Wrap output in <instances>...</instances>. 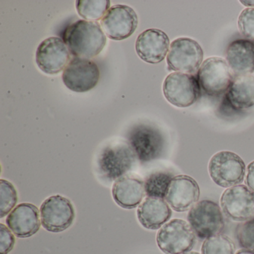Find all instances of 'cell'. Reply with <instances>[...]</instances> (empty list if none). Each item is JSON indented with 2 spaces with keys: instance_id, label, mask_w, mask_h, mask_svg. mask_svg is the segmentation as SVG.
<instances>
[{
  "instance_id": "1",
  "label": "cell",
  "mask_w": 254,
  "mask_h": 254,
  "mask_svg": "<svg viewBox=\"0 0 254 254\" xmlns=\"http://www.w3.org/2000/svg\"><path fill=\"white\" fill-rule=\"evenodd\" d=\"M64 40L72 56L90 60L106 45L107 38L97 22L79 20L66 27Z\"/></svg>"
},
{
  "instance_id": "2",
  "label": "cell",
  "mask_w": 254,
  "mask_h": 254,
  "mask_svg": "<svg viewBox=\"0 0 254 254\" xmlns=\"http://www.w3.org/2000/svg\"><path fill=\"white\" fill-rule=\"evenodd\" d=\"M209 176L217 185L230 188L243 182L246 166L242 157L230 151L214 154L208 165Z\"/></svg>"
},
{
  "instance_id": "3",
  "label": "cell",
  "mask_w": 254,
  "mask_h": 254,
  "mask_svg": "<svg viewBox=\"0 0 254 254\" xmlns=\"http://www.w3.org/2000/svg\"><path fill=\"white\" fill-rule=\"evenodd\" d=\"M157 244L165 254H184L196 243V236L190 224L175 218L165 224L157 234Z\"/></svg>"
},
{
  "instance_id": "4",
  "label": "cell",
  "mask_w": 254,
  "mask_h": 254,
  "mask_svg": "<svg viewBox=\"0 0 254 254\" xmlns=\"http://www.w3.org/2000/svg\"><path fill=\"white\" fill-rule=\"evenodd\" d=\"M187 219L196 236L200 239L220 234L224 227L221 207L210 200H202L195 203L189 211Z\"/></svg>"
},
{
  "instance_id": "5",
  "label": "cell",
  "mask_w": 254,
  "mask_h": 254,
  "mask_svg": "<svg viewBox=\"0 0 254 254\" xmlns=\"http://www.w3.org/2000/svg\"><path fill=\"white\" fill-rule=\"evenodd\" d=\"M203 59V50L197 41L179 38L170 44L166 62L169 70L192 75L198 72Z\"/></svg>"
},
{
  "instance_id": "6",
  "label": "cell",
  "mask_w": 254,
  "mask_h": 254,
  "mask_svg": "<svg viewBox=\"0 0 254 254\" xmlns=\"http://www.w3.org/2000/svg\"><path fill=\"white\" fill-rule=\"evenodd\" d=\"M234 78L227 62L219 57L208 58L197 72L200 88L210 96H221L227 93Z\"/></svg>"
},
{
  "instance_id": "7",
  "label": "cell",
  "mask_w": 254,
  "mask_h": 254,
  "mask_svg": "<svg viewBox=\"0 0 254 254\" xmlns=\"http://www.w3.org/2000/svg\"><path fill=\"white\" fill-rule=\"evenodd\" d=\"M163 92L166 100L174 106L188 108L198 100L200 87L194 75L175 72L165 78Z\"/></svg>"
},
{
  "instance_id": "8",
  "label": "cell",
  "mask_w": 254,
  "mask_h": 254,
  "mask_svg": "<svg viewBox=\"0 0 254 254\" xmlns=\"http://www.w3.org/2000/svg\"><path fill=\"white\" fill-rule=\"evenodd\" d=\"M127 140L141 163H148L159 158L164 148V138L161 132L148 125L134 126L127 135Z\"/></svg>"
},
{
  "instance_id": "9",
  "label": "cell",
  "mask_w": 254,
  "mask_h": 254,
  "mask_svg": "<svg viewBox=\"0 0 254 254\" xmlns=\"http://www.w3.org/2000/svg\"><path fill=\"white\" fill-rule=\"evenodd\" d=\"M43 227L51 233L67 230L75 219V212L72 202L60 194L46 199L40 208Z\"/></svg>"
},
{
  "instance_id": "10",
  "label": "cell",
  "mask_w": 254,
  "mask_h": 254,
  "mask_svg": "<svg viewBox=\"0 0 254 254\" xmlns=\"http://www.w3.org/2000/svg\"><path fill=\"white\" fill-rule=\"evenodd\" d=\"M136 155L128 143L120 142L108 145L98 160L99 170L110 181H117L131 169Z\"/></svg>"
},
{
  "instance_id": "11",
  "label": "cell",
  "mask_w": 254,
  "mask_h": 254,
  "mask_svg": "<svg viewBox=\"0 0 254 254\" xmlns=\"http://www.w3.org/2000/svg\"><path fill=\"white\" fill-rule=\"evenodd\" d=\"M221 210L234 221H249L254 218V191L245 185L227 189L220 199Z\"/></svg>"
},
{
  "instance_id": "12",
  "label": "cell",
  "mask_w": 254,
  "mask_h": 254,
  "mask_svg": "<svg viewBox=\"0 0 254 254\" xmlns=\"http://www.w3.org/2000/svg\"><path fill=\"white\" fill-rule=\"evenodd\" d=\"M104 33L114 41H123L131 36L138 26V16L131 7L116 5L101 20Z\"/></svg>"
},
{
  "instance_id": "13",
  "label": "cell",
  "mask_w": 254,
  "mask_h": 254,
  "mask_svg": "<svg viewBox=\"0 0 254 254\" xmlns=\"http://www.w3.org/2000/svg\"><path fill=\"white\" fill-rule=\"evenodd\" d=\"M100 72L93 61L74 58L62 75L64 84L72 91L84 93L94 88L99 82Z\"/></svg>"
},
{
  "instance_id": "14",
  "label": "cell",
  "mask_w": 254,
  "mask_h": 254,
  "mask_svg": "<svg viewBox=\"0 0 254 254\" xmlns=\"http://www.w3.org/2000/svg\"><path fill=\"white\" fill-rule=\"evenodd\" d=\"M36 63L42 72L56 75L65 68L70 62V52L63 40L50 37L38 46L36 51Z\"/></svg>"
},
{
  "instance_id": "15",
  "label": "cell",
  "mask_w": 254,
  "mask_h": 254,
  "mask_svg": "<svg viewBox=\"0 0 254 254\" xmlns=\"http://www.w3.org/2000/svg\"><path fill=\"white\" fill-rule=\"evenodd\" d=\"M200 194V187L194 178L177 175L171 181L166 200L173 210L186 212L197 203Z\"/></svg>"
},
{
  "instance_id": "16",
  "label": "cell",
  "mask_w": 254,
  "mask_h": 254,
  "mask_svg": "<svg viewBox=\"0 0 254 254\" xmlns=\"http://www.w3.org/2000/svg\"><path fill=\"white\" fill-rule=\"evenodd\" d=\"M170 41L163 31L150 29L138 36L135 49L138 56L146 63L157 64L164 60L169 53Z\"/></svg>"
},
{
  "instance_id": "17",
  "label": "cell",
  "mask_w": 254,
  "mask_h": 254,
  "mask_svg": "<svg viewBox=\"0 0 254 254\" xmlns=\"http://www.w3.org/2000/svg\"><path fill=\"white\" fill-rule=\"evenodd\" d=\"M39 209L30 203L15 206L6 218L8 228L17 237L25 239L36 234L41 227Z\"/></svg>"
},
{
  "instance_id": "18",
  "label": "cell",
  "mask_w": 254,
  "mask_h": 254,
  "mask_svg": "<svg viewBox=\"0 0 254 254\" xmlns=\"http://www.w3.org/2000/svg\"><path fill=\"white\" fill-rule=\"evenodd\" d=\"M226 62L234 76L254 72V42L247 39L233 41L226 51Z\"/></svg>"
},
{
  "instance_id": "19",
  "label": "cell",
  "mask_w": 254,
  "mask_h": 254,
  "mask_svg": "<svg viewBox=\"0 0 254 254\" xmlns=\"http://www.w3.org/2000/svg\"><path fill=\"white\" fill-rule=\"evenodd\" d=\"M138 220L148 230L161 228L172 217V209L166 200L158 197H148L137 209Z\"/></svg>"
},
{
  "instance_id": "20",
  "label": "cell",
  "mask_w": 254,
  "mask_h": 254,
  "mask_svg": "<svg viewBox=\"0 0 254 254\" xmlns=\"http://www.w3.org/2000/svg\"><path fill=\"white\" fill-rule=\"evenodd\" d=\"M144 183L137 178L123 176L112 187V196L117 205L124 209H134L140 205L145 196Z\"/></svg>"
},
{
  "instance_id": "21",
  "label": "cell",
  "mask_w": 254,
  "mask_h": 254,
  "mask_svg": "<svg viewBox=\"0 0 254 254\" xmlns=\"http://www.w3.org/2000/svg\"><path fill=\"white\" fill-rule=\"evenodd\" d=\"M226 99L236 110H246L254 106V76H236L226 93Z\"/></svg>"
},
{
  "instance_id": "22",
  "label": "cell",
  "mask_w": 254,
  "mask_h": 254,
  "mask_svg": "<svg viewBox=\"0 0 254 254\" xmlns=\"http://www.w3.org/2000/svg\"><path fill=\"white\" fill-rule=\"evenodd\" d=\"M111 6L109 0H78L76 9L84 20L96 22L102 20Z\"/></svg>"
},
{
  "instance_id": "23",
  "label": "cell",
  "mask_w": 254,
  "mask_h": 254,
  "mask_svg": "<svg viewBox=\"0 0 254 254\" xmlns=\"http://www.w3.org/2000/svg\"><path fill=\"white\" fill-rule=\"evenodd\" d=\"M172 175L169 172H155L151 174L144 182L147 197L166 198L172 181Z\"/></svg>"
},
{
  "instance_id": "24",
  "label": "cell",
  "mask_w": 254,
  "mask_h": 254,
  "mask_svg": "<svg viewBox=\"0 0 254 254\" xmlns=\"http://www.w3.org/2000/svg\"><path fill=\"white\" fill-rule=\"evenodd\" d=\"M235 245L226 235L218 234L208 238L201 247V254H234Z\"/></svg>"
},
{
  "instance_id": "25",
  "label": "cell",
  "mask_w": 254,
  "mask_h": 254,
  "mask_svg": "<svg viewBox=\"0 0 254 254\" xmlns=\"http://www.w3.org/2000/svg\"><path fill=\"white\" fill-rule=\"evenodd\" d=\"M0 218L8 215L15 208L18 200L14 186L6 180H0Z\"/></svg>"
},
{
  "instance_id": "26",
  "label": "cell",
  "mask_w": 254,
  "mask_h": 254,
  "mask_svg": "<svg viewBox=\"0 0 254 254\" xmlns=\"http://www.w3.org/2000/svg\"><path fill=\"white\" fill-rule=\"evenodd\" d=\"M236 236L241 248L254 252V218L239 224L236 227Z\"/></svg>"
},
{
  "instance_id": "27",
  "label": "cell",
  "mask_w": 254,
  "mask_h": 254,
  "mask_svg": "<svg viewBox=\"0 0 254 254\" xmlns=\"http://www.w3.org/2000/svg\"><path fill=\"white\" fill-rule=\"evenodd\" d=\"M238 27L241 35L254 42V8H247L240 13Z\"/></svg>"
},
{
  "instance_id": "28",
  "label": "cell",
  "mask_w": 254,
  "mask_h": 254,
  "mask_svg": "<svg viewBox=\"0 0 254 254\" xmlns=\"http://www.w3.org/2000/svg\"><path fill=\"white\" fill-rule=\"evenodd\" d=\"M15 238L5 224H0V254H8L12 251Z\"/></svg>"
},
{
  "instance_id": "29",
  "label": "cell",
  "mask_w": 254,
  "mask_h": 254,
  "mask_svg": "<svg viewBox=\"0 0 254 254\" xmlns=\"http://www.w3.org/2000/svg\"><path fill=\"white\" fill-rule=\"evenodd\" d=\"M245 184L250 190L254 191V161L251 162L248 166Z\"/></svg>"
},
{
  "instance_id": "30",
  "label": "cell",
  "mask_w": 254,
  "mask_h": 254,
  "mask_svg": "<svg viewBox=\"0 0 254 254\" xmlns=\"http://www.w3.org/2000/svg\"><path fill=\"white\" fill-rule=\"evenodd\" d=\"M240 2L245 6L254 8V1H240Z\"/></svg>"
},
{
  "instance_id": "31",
  "label": "cell",
  "mask_w": 254,
  "mask_h": 254,
  "mask_svg": "<svg viewBox=\"0 0 254 254\" xmlns=\"http://www.w3.org/2000/svg\"><path fill=\"white\" fill-rule=\"evenodd\" d=\"M236 254H254V252L247 249H241L236 253Z\"/></svg>"
},
{
  "instance_id": "32",
  "label": "cell",
  "mask_w": 254,
  "mask_h": 254,
  "mask_svg": "<svg viewBox=\"0 0 254 254\" xmlns=\"http://www.w3.org/2000/svg\"><path fill=\"white\" fill-rule=\"evenodd\" d=\"M198 254V253H197V252H191V253H187V254Z\"/></svg>"
}]
</instances>
